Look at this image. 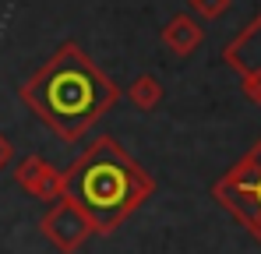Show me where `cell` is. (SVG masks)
<instances>
[{"instance_id":"cell-1","label":"cell","mask_w":261,"mask_h":254,"mask_svg":"<svg viewBox=\"0 0 261 254\" xmlns=\"http://www.w3.org/2000/svg\"><path fill=\"white\" fill-rule=\"evenodd\" d=\"M21 103L64 141H82L120 99L113 78L78 42H64L18 88Z\"/></svg>"},{"instance_id":"cell-2","label":"cell","mask_w":261,"mask_h":254,"mask_svg":"<svg viewBox=\"0 0 261 254\" xmlns=\"http://www.w3.org/2000/svg\"><path fill=\"white\" fill-rule=\"evenodd\" d=\"M155 194V176L113 134H99L64 169V198L88 219L92 233H113Z\"/></svg>"},{"instance_id":"cell-3","label":"cell","mask_w":261,"mask_h":254,"mask_svg":"<svg viewBox=\"0 0 261 254\" xmlns=\"http://www.w3.org/2000/svg\"><path fill=\"white\" fill-rule=\"evenodd\" d=\"M212 198L251 237L261 240V141L219 176L212 187Z\"/></svg>"},{"instance_id":"cell-4","label":"cell","mask_w":261,"mask_h":254,"mask_svg":"<svg viewBox=\"0 0 261 254\" xmlns=\"http://www.w3.org/2000/svg\"><path fill=\"white\" fill-rule=\"evenodd\" d=\"M222 60L240 74L244 92H247L254 103H261V14L233 42H226Z\"/></svg>"},{"instance_id":"cell-5","label":"cell","mask_w":261,"mask_h":254,"mask_svg":"<svg viewBox=\"0 0 261 254\" xmlns=\"http://www.w3.org/2000/svg\"><path fill=\"white\" fill-rule=\"evenodd\" d=\"M39 230H43L46 240H49L57 251H64V254H74L88 237H92L88 219L74 209L67 198H60V201H53V205H49V212H46L43 222H39Z\"/></svg>"},{"instance_id":"cell-6","label":"cell","mask_w":261,"mask_h":254,"mask_svg":"<svg viewBox=\"0 0 261 254\" xmlns=\"http://www.w3.org/2000/svg\"><path fill=\"white\" fill-rule=\"evenodd\" d=\"M14 180L32 194V198H39V201H60L64 198V173L53 166L49 159L43 156H25V159H18V166H14Z\"/></svg>"},{"instance_id":"cell-7","label":"cell","mask_w":261,"mask_h":254,"mask_svg":"<svg viewBox=\"0 0 261 254\" xmlns=\"http://www.w3.org/2000/svg\"><path fill=\"white\" fill-rule=\"evenodd\" d=\"M205 39V29L198 18L191 14H173L166 25H163V46L173 53V57H191Z\"/></svg>"},{"instance_id":"cell-8","label":"cell","mask_w":261,"mask_h":254,"mask_svg":"<svg viewBox=\"0 0 261 254\" xmlns=\"http://www.w3.org/2000/svg\"><path fill=\"white\" fill-rule=\"evenodd\" d=\"M127 99L138 110L152 113V110H159V103H163V85H159V78H152V74H138L127 88Z\"/></svg>"},{"instance_id":"cell-9","label":"cell","mask_w":261,"mask_h":254,"mask_svg":"<svg viewBox=\"0 0 261 254\" xmlns=\"http://www.w3.org/2000/svg\"><path fill=\"white\" fill-rule=\"evenodd\" d=\"M187 7L194 14H201L205 21H216V18H222L229 11V0H187Z\"/></svg>"},{"instance_id":"cell-10","label":"cell","mask_w":261,"mask_h":254,"mask_svg":"<svg viewBox=\"0 0 261 254\" xmlns=\"http://www.w3.org/2000/svg\"><path fill=\"white\" fill-rule=\"evenodd\" d=\"M11 159H14V145H11V138H7V134L0 131V169L7 166Z\"/></svg>"}]
</instances>
